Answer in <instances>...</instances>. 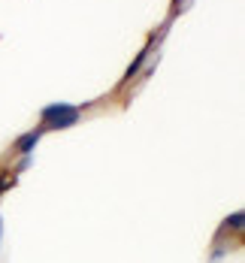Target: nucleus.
<instances>
[{"instance_id":"6","label":"nucleus","mask_w":245,"mask_h":263,"mask_svg":"<svg viewBox=\"0 0 245 263\" xmlns=\"http://www.w3.org/2000/svg\"><path fill=\"white\" fill-rule=\"evenodd\" d=\"M0 230H3V221H0Z\"/></svg>"},{"instance_id":"4","label":"nucleus","mask_w":245,"mask_h":263,"mask_svg":"<svg viewBox=\"0 0 245 263\" xmlns=\"http://www.w3.org/2000/svg\"><path fill=\"white\" fill-rule=\"evenodd\" d=\"M142 61H145V52H142V54H139V58L134 61V64H130V70H127V76H124V79H134V73L139 70V67H142Z\"/></svg>"},{"instance_id":"3","label":"nucleus","mask_w":245,"mask_h":263,"mask_svg":"<svg viewBox=\"0 0 245 263\" xmlns=\"http://www.w3.org/2000/svg\"><path fill=\"white\" fill-rule=\"evenodd\" d=\"M227 227H233V230H242V212H233V218H227Z\"/></svg>"},{"instance_id":"1","label":"nucleus","mask_w":245,"mask_h":263,"mask_svg":"<svg viewBox=\"0 0 245 263\" xmlns=\"http://www.w3.org/2000/svg\"><path fill=\"white\" fill-rule=\"evenodd\" d=\"M82 109L73 103H52L43 106L40 118H43V130H61V127H73L79 121Z\"/></svg>"},{"instance_id":"2","label":"nucleus","mask_w":245,"mask_h":263,"mask_svg":"<svg viewBox=\"0 0 245 263\" xmlns=\"http://www.w3.org/2000/svg\"><path fill=\"white\" fill-rule=\"evenodd\" d=\"M40 136H43V127H40V130H30V133H25V136L18 139V145H15V148H18L22 155H30V152L36 148V142H40Z\"/></svg>"},{"instance_id":"5","label":"nucleus","mask_w":245,"mask_h":263,"mask_svg":"<svg viewBox=\"0 0 245 263\" xmlns=\"http://www.w3.org/2000/svg\"><path fill=\"white\" fill-rule=\"evenodd\" d=\"M6 187H9V179H0V194H3Z\"/></svg>"}]
</instances>
